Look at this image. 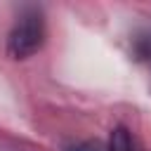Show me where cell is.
<instances>
[{
    "label": "cell",
    "instance_id": "cell-3",
    "mask_svg": "<svg viewBox=\"0 0 151 151\" xmlns=\"http://www.w3.org/2000/svg\"><path fill=\"white\" fill-rule=\"evenodd\" d=\"M132 50L137 54V59L149 61L151 64V31H142L132 38Z\"/></svg>",
    "mask_w": 151,
    "mask_h": 151
},
{
    "label": "cell",
    "instance_id": "cell-1",
    "mask_svg": "<svg viewBox=\"0 0 151 151\" xmlns=\"http://www.w3.org/2000/svg\"><path fill=\"white\" fill-rule=\"evenodd\" d=\"M47 26L40 7H24L7 35V54L12 59H28L45 45Z\"/></svg>",
    "mask_w": 151,
    "mask_h": 151
},
{
    "label": "cell",
    "instance_id": "cell-2",
    "mask_svg": "<svg viewBox=\"0 0 151 151\" xmlns=\"http://www.w3.org/2000/svg\"><path fill=\"white\" fill-rule=\"evenodd\" d=\"M106 151H144V149H142V144L137 142V137H134L127 127L118 125V127L111 130Z\"/></svg>",
    "mask_w": 151,
    "mask_h": 151
},
{
    "label": "cell",
    "instance_id": "cell-4",
    "mask_svg": "<svg viewBox=\"0 0 151 151\" xmlns=\"http://www.w3.org/2000/svg\"><path fill=\"white\" fill-rule=\"evenodd\" d=\"M68 151H101V146L97 142H78V144L68 146Z\"/></svg>",
    "mask_w": 151,
    "mask_h": 151
}]
</instances>
